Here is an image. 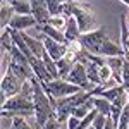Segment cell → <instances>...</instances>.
Wrapping results in <instances>:
<instances>
[{"instance_id":"32","label":"cell","mask_w":129,"mask_h":129,"mask_svg":"<svg viewBox=\"0 0 129 129\" xmlns=\"http://www.w3.org/2000/svg\"><path fill=\"white\" fill-rule=\"evenodd\" d=\"M89 129H93V127H89Z\"/></svg>"},{"instance_id":"26","label":"cell","mask_w":129,"mask_h":129,"mask_svg":"<svg viewBox=\"0 0 129 129\" xmlns=\"http://www.w3.org/2000/svg\"><path fill=\"white\" fill-rule=\"evenodd\" d=\"M105 124H107V115L98 114L96 119L93 120V126H91V127H93V129H103V127H105Z\"/></svg>"},{"instance_id":"5","label":"cell","mask_w":129,"mask_h":129,"mask_svg":"<svg viewBox=\"0 0 129 129\" xmlns=\"http://www.w3.org/2000/svg\"><path fill=\"white\" fill-rule=\"evenodd\" d=\"M43 88L47 91V95L53 100L67 98L71 95H76V93L81 91L79 86H76V84H72L66 79H53L50 83H43Z\"/></svg>"},{"instance_id":"21","label":"cell","mask_w":129,"mask_h":129,"mask_svg":"<svg viewBox=\"0 0 129 129\" xmlns=\"http://www.w3.org/2000/svg\"><path fill=\"white\" fill-rule=\"evenodd\" d=\"M72 67H74V62L67 60L66 57H62L60 60H57V69H59L60 79H66V78H67V74L72 71Z\"/></svg>"},{"instance_id":"31","label":"cell","mask_w":129,"mask_h":129,"mask_svg":"<svg viewBox=\"0 0 129 129\" xmlns=\"http://www.w3.org/2000/svg\"><path fill=\"white\" fill-rule=\"evenodd\" d=\"M22 2H31V0H22Z\"/></svg>"},{"instance_id":"7","label":"cell","mask_w":129,"mask_h":129,"mask_svg":"<svg viewBox=\"0 0 129 129\" xmlns=\"http://www.w3.org/2000/svg\"><path fill=\"white\" fill-rule=\"evenodd\" d=\"M66 81H69L72 84L79 86V88L84 89V91H91V89H93V84H91L89 79H88L86 66H84L83 62H76V64H74V67H72V71L67 74Z\"/></svg>"},{"instance_id":"22","label":"cell","mask_w":129,"mask_h":129,"mask_svg":"<svg viewBox=\"0 0 129 129\" xmlns=\"http://www.w3.org/2000/svg\"><path fill=\"white\" fill-rule=\"evenodd\" d=\"M14 47V40L10 35V28L2 29V52H10Z\"/></svg>"},{"instance_id":"19","label":"cell","mask_w":129,"mask_h":129,"mask_svg":"<svg viewBox=\"0 0 129 129\" xmlns=\"http://www.w3.org/2000/svg\"><path fill=\"white\" fill-rule=\"evenodd\" d=\"M91 102H93V107L98 110V114L102 115H110V110H112V103L109 100L102 98V96H91Z\"/></svg>"},{"instance_id":"30","label":"cell","mask_w":129,"mask_h":129,"mask_svg":"<svg viewBox=\"0 0 129 129\" xmlns=\"http://www.w3.org/2000/svg\"><path fill=\"white\" fill-rule=\"evenodd\" d=\"M127 103H129V89H127Z\"/></svg>"},{"instance_id":"29","label":"cell","mask_w":129,"mask_h":129,"mask_svg":"<svg viewBox=\"0 0 129 129\" xmlns=\"http://www.w3.org/2000/svg\"><path fill=\"white\" fill-rule=\"evenodd\" d=\"M126 19H127V26H129V12L126 14Z\"/></svg>"},{"instance_id":"28","label":"cell","mask_w":129,"mask_h":129,"mask_svg":"<svg viewBox=\"0 0 129 129\" xmlns=\"http://www.w3.org/2000/svg\"><path fill=\"white\" fill-rule=\"evenodd\" d=\"M41 129H60V122L55 119V117H52V119H50V120H48V122H47V124H45V126H43Z\"/></svg>"},{"instance_id":"15","label":"cell","mask_w":129,"mask_h":129,"mask_svg":"<svg viewBox=\"0 0 129 129\" xmlns=\"http://www.w3.org/2000/svg\"><path fill=\"white\" fill-rule=\"evenodd\" d=\"M36 31H40V35L47 36V38H52V40L59 41V43H67V41H66V35H64V31L55 29V28H52L50 24H45V26H36Z\"/></svg>"},{"instance_id":"4","label":"cell","mask_w":129,"mask_h":129,"mask_svg":"<svg viewBox=\"0 0 129 129\" xmlns=\"http://www.w3.org/2000/svg\"><path fill=\"white\" fill-rule=\"evenodd\" d=\"M107 40H110L109 35H107V28L105 26H100L96 29L89 31V33H83L79 36V41L83 45V48L86 50L88 53H93V55H98L100 48L103 47V43Z\"/></svg>"},{"instance_id":"3","label":"cell","mask_w":129,"mask_h":129,"mask_svg":"<svg viewBox=\"0 0 129 129\" xmlns=\"http://www.w3.org/2000/svg\"><path fill=\"white\" fill-rule=\"evenodd\" d=\"M72 17L78 21L81 35H83V33H89V31L100 28V26H96V19H95L93 10L88 7V4H83L81 0L79 2L72 0Z\"/></svg>"},{"instance_id":"23","label":"cell","mask_w":129,"mask_h":129,"mask_svg":"<svg viewBox=\"0 0 129 129\" xmlns=\"http://www.w3.org/2000/svg\"><path fill=\"white\" fill-rule=\"evenodd\" d=\"M67 17H64V16H52V19H50V26L52 28H55V29L59 31H64L66 29V26H67Z\"/></svg>"},{"instance_id":"14","label":"cell","mask_w":129,"mask_h":129,"mask_svg":"<svg viewBox=\"0 0 129 129\" xmlns=\"http://www.w3.org/2000/svg\"><path fill=\"white\" fill-rule=\"evenodd\" d=\"M29 4H31V7H33V17L36 19L38 26L48 24L50 19H52V14H50V10L47 9V5H38L36 2H29Z\"/></svg>"},{"instance_id":"18","label":"cell","mask_w":129,"mask_h":129,"mask_svg":"<svg viewBox=\"0 0 129 129\" xmlns=\"http://www.w3.org/2000/svg\"><path fill=\"white\" fill-rule=\"evenodd\" d=\"M16 16V12H14V9L10 7V4H7V2H2V5H0V24H2V29H5V28H9L10 21H12V17Z\"/></svg>"},{"instance_id":"8","label":"cell","mask_w":129,"mask_h":129,"mask_svg":"<svg viewBox=\"0 0 129 129\" xmlns=\"http://www.w3.org/2000/svg\"><path fill=\"white\" fill-rule=\"evenodd\" d=\"M40 38H41V41H43V45H45V52H47L55 62L60 60L67 53V43H59V41L52 40V38H47V36H43V35H40Z\"/></svg>"},{"instance_id":"2","label":"cell","mask_w":129,"mask_h":129,"mask_svg":"<svg viewBox=\"0 0 129 129\" xmlns=\"http://www.w3.org/2000/svg\"><path fill=\"white\" fill-rule=\"evenodd\" d=\"M91 96H93L91 91L81 89L79 93H76V95H71V96H67V98L57 100V105H55V119L59 120L60 124L67 122V119L72 115L74 109H76L78 105H81V103H84L86 100H89Z\"/></svg>"},{"instance_id":"13","label":"cell","mask_w":129,"mask_h":129,"mask_svg":"<svg viewBox=\"0 0 129 129\" xmlns=\"http://www.w3.org/2000/svg\"><path fill=\"white\" fill-rule=\"evenodd\" d=\"M98 55L105 57V59H109V57H124V48H122L120 43H114L112 40H107L103 43V47L100 48Z\"/></svg>"},{"instance_id":"12","label":"cell","mask_w":129,"mask_h":129,"mask_svg":"<svg viewBox=\"0 0 129 129\" xmlns=\"http://www.w3.org/2000/svg\"><path fill=\"white\" fill-rule=\"evenodd\" d=\"M21 33H22V38H24V41H26L28 48L31 50V53H33L35 57L41 59L43 53H45V45H43L41 38L40 36H31V35H28L26 31H21Z\"/></svg>"},{"instance_id":"6","label":"cell","mask_w":129,"mask_h":129,"mask_svg":"<svg viewBox=\"0 0 129 129\" xmlns=\"http://www.w3.org/2000/svg\"><path fill=\"white\" fill-rule=\"evenodd\" d=\"M2 96H0V100H2V105L7 102L9 98H12V96H16V95H19L21 93V88H22V81L16 76V74H12L10 71H7L4 76H2Z\"/></svg>"},{"instance_id":"24","label":"cell","mask_w":129,"mask_h":129,"mask_svg":"<svg viewBox=\"0 0 129 129\" xmlns=\"http://www.w3.org/2000/svg\"><path fill=\"white\" fill-rule=\"evenodd\" d=\"M10 129H33V127L26 122V117H14Z\"/></svg>"},{"instance_id":"17","label":"cell","mask_w":129,"mask_h":129,"mask_svg":"<svg viewBox=\"0 0 129 129\" xmlns=\"http://www.w3.org/2000/svg\"><path fill=\"white\" fill-rule=\"evenodd\" d=\"M7 4H10V7L14 9V12L17 16H33V7L29 2H22V0H7Z\"/></svg>"},{"instance_id":"25","label":"cell","mask_w":129,"mask_h":129,"mask_svg":"<svg viewBox=\"0 0 129 129\" xmlns=\"http://www.w3.org/2000/svg\"><path fill=\"white\" fill-rule=\"evenodd\" d=\"M122 88L127 91L129 89V62L124 60V67H122Z\"/></svg>"},{"instance_id":"11","label":"cell","mask_w":129,"mask_h":129,"mask_svg":"<svg viewBox=\"0 0 129 129\" xmlns=\"http://www.w3.org/2000/svg\"><path fill=\"white\" fill-rule=\"evenodd\" d=\"M9 26L16 31H28V29H31V28H36L38 22H36V19H35L33 16H17V14H16V16L12 17Z\"/></svg>"},{"instance_id":"10","label":"cell","mask_w":129,"mask_h":129,"mask_svg":"<svg viewBox=\"0 0 129 129\" xmlns=\"http://www.w3.org/2000/svg\"><path fill=\"white\" fill-rule=\"evenodd\" d=\"M29 66H31V69H33L35 78H38L41 83H50V81H53L52 74L48 72V69H47L45 64H43V59L31 57V59H29Z\"/></svg>"},{"instance_id":"20","label":"cell","mask_w":129,"mask_h":129,"mask_svg":"<svg viewBox=\"0 0 129 129\" xmlns=\"http://www.w3.org/2000/svg\"><path fill=\"white\" fill-rule=\"evenodd\" d=\"M91 110H95V107H93V102H91V98H89V100H86L84 103L78 105V107L74 109V112H72V115L78 117V119H84Z\"/></svg>"},{"instance_id":"16","label":"cell","mask_w":129,"mask_h":129,"mask_svg":"<svg viewBox=\"0 0 129 129\" xmlns=\"http://www.w3.org/2000/svg\"><path fill=\"white\" fill-rule=\"evenodd\" d=\"M64 35H66V41H67V43L79 40L81 31H79V26H78V21L74 19V17H69L67 26H66V29H64Z\"/></svg>"},{"instance_id":"1","label":"cell","mask_w":129,"mask_h":129,"mask_svg":"<svg viewBox=\"0 0 129 129\" xmlns=\"http://www.w3.org/2000/svg\"><path fill=\"white\" fill-rule=\"evenodd\" d=\"M35 117V103L22 95H16L2 105V117Z\"/></svg>"},{"instance_id":"27","label":"cell","mask_w":129,"mask_h":129,"mask_svg":"<svg viewBox=\"0 0 129 129\" xmlns=\"http://www.w3.org/2000/svg\"><path fill=\"white\" fill-rule=\"evenodd\" d=\"M66 124H67V129H78V127H79V124H81V119L74 117V115H71Z\"/></svg>"},{"instance_id":"9","label":"cell","mask_w":129,"mask_h":129,"mask_svg":"<svg viewBox=\"0 0 129 129\" xmlns=\"http://www.w3.org/2000/svg\"><path fill=\"white\" fill-rule=\"evenodd\" d=\"M122 93H126V89L122 88V84L112 86V88H105V86L102 84V86H96V88L91 89V95H93V96H102V98L109 100L110 103H112V102H115Z\"/></svg>"}]
</instances>
